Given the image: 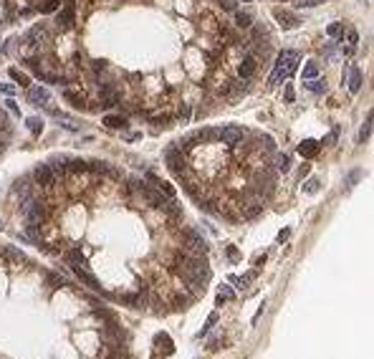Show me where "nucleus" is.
Here are the masks:
<instances>
[{"mask_svg": "<svg viewBox=\"0 0 374 359\" xmlns=\"http://www.w3.org/2000/svg\"><path fill=\"white\" fill-rule=\"evenodd\" d=\"M51 182L15 180L23 240L59 258L106 301L154 316L180 314L210 284L208 240L175 198L109 162L59 157Z\"/></svg>", "mask_w": 374, "mask_h": 359, "instance_id": "1", "label": "nucleus"}, {"mask_svg": "<svg viewBox=\"0 0 374 359\" xmlns=\"http://www.w3.org/2000/svg\"><path fill=\"white\" fill-rule=\"evenodd\" d=\"M0 359H137L119 314L0 245Z\"/></svg>", "mask_w": 374, "mask_h": 359, "instance_id": "2", "label": "nucleus"}, {"mask_svg": "<svg viewBox=\"0 0 374 359\" xmlns=\"http://www.w3.org/2000/svg\"><path fill=\"white\" fill-rule=\"evenodd\" d=\"M299 71V53L291 51V48H283L278 56H276V64H273V73L268 78V84H281V81H289L294 73Z\"/></svg>", "mask_w": 374, "mask_h": 359, "instance_id": "3", "label": "nucleus"}, {"mask_svg": "<svg viewBox=\"0 0 374 359\" xmlns=\"http://www.w3.org/2000/svg\"><path fill=\"white\" fill-rule=\"evenodd\" d=\"M213 132H215V140L223 144H235L248 134V129L240 124H223V127H215Z\"/></svg>", "mask_w": 374, "mask_h": 359, "instance_id": "4", "label": "nucleus"}, {"mask_svg": "<svg viewBox=\"0 0 374 359\" xmlns=\"http://www.w3.org/2000/svg\"><path fill=\"white\" fill-rule=\"evenodd\" d=\"M76 3L78 0H66L64 3V8L61 10H56V28L59 31H71L74 28V23H76Z\"/></svg>", "mask_w": 374, "mask_h": 359, "instance_id": "5", "label": "nucleus"}, {"mask_svg": "<svg viewBox=\"0 0 374 359\" xmlns=\"http://www.w3.org/2000/svg\"><path fill=\"white\" fill-rule=\"evenodd\" d=\"M25 101L33 104V106H48L51 91H48L46 86H41V84H31V86L25 89Z\"/></svg>", "mask_w": 374, "mask_h": 359, "instance_id": "6", "label": "nucleus"}, {"mask_svg": "<svg viewBox=\"0 0 374 359\" xmlns=\"http://www.w3.org/2000/svg\"><path fill=\"white\" fill-rule=\"evenodd\" d=\"M273 18H276V23L283 31H294V28H299V23H301L299 13H294L289 8H273Z\"/></svg>", "mask_w": 374, "mask_h": 359, "instance_id": "7", "label": "nucleus"}, {"mask_svg": "<svg viewBox=\"0 0 374 359\" xmlns=\"http://www.w3.org/2000/svg\"><path fill=\"white\" fill-rule=\"evenodd\" d=\"M61 96L66 99V101H71L76 109H83V112H89V94L78 86V89H71V86H64L61 89Z\"/></svg>", "mask_w": 374, "mask_h": 359, "instance_id": "8", "label": "nucleus"}, {"mask_svg": "<svg viewBox=\"0 0 374 359\" xmlns=\"http://www.w3.org/2000/svg\"><path fill=\"white\" fill-rule=\"evenodd\" d=\"M258 69V59L250 53V51H243V59L238 64V76L240 78H253V73Z\"/></svg>", "mask_w": 374, "mask_h": 359, "instance_id": "9", "label": "nucleus"}, {"mask_svg": "<svg viewBox=\"0 0 374 359\" xmlns=\"http://www.w3.org/2000/svg\"><path fill=\"white\" fill-rule=\"evenodd\" d=\"M347 84H349V91L352 94H359L362 86H364V73L357 64H349V73H347Z\"/></svg>", "mask_w": 374, "mask_h": 359, "instance_id": "10", "label": "nucleus"}, {"mask_svg": "<svg viewBox=\"0 0 374 359\" xmlns=\"http://www.w3.org/2000/svg\"><path fill=\"white\" fill-rule=\"evenodd\" d=\"M147 122L154 124V127L167 129V127H172V124H175V112H152L150 117H147Z\"/></svg>", "mask_w": 374, "mask_h": 359, "instance_id": "11", "label": "nucleus"}, {"mask_svg": "<svg viewBox=\"0 0 374 359\" xmlns=\"http://www.w3.org/2000/svg\"><path fill=\"white\" fill-rule=\"evenodd\" d=\"M101 124H106L109 129H127V127H129V117H122V114H104V117H101Z\"/></svg>", "mask_w": 374, "mask_h": 359, "instance_id": "12", "label": "nucleus"}, {"mask_svg": "<svg viewBox=\"0 0 374 359\" xmlns=\"http://www.w3.org/2000/svg\"><path fill=\"white\" fill-rule=\"evenodd\" d=\"M321 152V144L316 142V140H303L299 144V154L301 157H306V159H311V157H316Z\"/></svg>", "mask_w": 374, "mask_h": 359, "instance_id": "13", "label": "nucleus"}, {"mask_svg": "<svg viewBox=\"0 0 374 359\" xmlns=\"http://www.w3.org/2000/svg\"><path fill=\"white\" fill-rule=\"evenodd\" d=\"M8 76H10V81H13L15 86H23V89H28V86H31V76H28V73H23L20 69H15V66H10V69H8Z\"/></svg>", "mask_w": 374, "mask_h": 359, "instance_id": "14", "label": "nucleus"}, {"mask_svg": "<svg viewBox=\"0 0 374 359\" xmlns=\"http://www.w3.org/2000/svg\"><path fill=\"white\" fill-rule=\"evenodd\" d=\"M233 13H235V28L248 31V28L253 25V15H250L248 10H233Z\"/></svg>", "mask_w": 374, "mask_h": 359, "instance_id": "15", "label": "nucleus"}, {"mask_svg": "<svg viewBox=\"0 0 374 359\" xmlns=\"http://www.w3.org/2000/svg\"><path fill=\"white\" fill-rule=\"evenodd\" d=\"M303 86L311 91V94H316V96H321V94H326V78H308V81H303Z\"/></svg>", "mask_w": 374, "mask_h": 359, "instance_id": "16", "label": "nucleus"}, {"mask_svg": "<svg viewBox=\"0 0 374 359\" xmlns=\"http://www.w3.org/2000/svg\"><path fill=\"white\" fill-rule=\"evenodd\" d=\"M273 167H276L278 172H289V170H291V157H289L286 152H278V149H276V154H273Z\"/></svg>", "mask_w": 374, "mask_h": 359, "instance_id": "17", "label": "nucleus"}, {"mask_svg": "<svg viewBox=\"0 0 374 359\" xmlns=\"http://www.w3.org/2000/svg\"><path fill=\"white\" fill-rule=\"evenodd\" d=\"M61 3H64V0H43V3L36 5L33 10H38L41 15H51V13H56V10L61 8Z\"/></svg>", "mask_w": 374, "mask_h": 359, "instance_id": "18", "label": "nucleus"}, {"mask_svg": "<svg viewBox=\"0 0 374 359\" xmlns=\"http://www.w3.org/2000/svg\"><path fill=\"white\" fill-rule=\"evenodd\" d=\"M25 124H28V132H31L33 137H41V132H43V119H41V117H28Z\"/></svg>", "mask_w": 374, "mask_h": 359, "instance_id": "19", "label": "nucleus"}, {"mask_svg": "<svg viewBox=\"0 0 374 359\" xmlns=\"http://www.w3.org/2000/svg\"><path fill=\"white\" fill-rule=\"evenodd\" d=\"M336 51H339V43H336L334 38H329V41L324 43V48H321V56H324V61L334 59V56H336Z\"/></svg>", "mask_w": 374, "mask_h": 359, "instance_id": "20", "label": "nucleus"}, {"mask_svg": "<svg viewBox=\"0 0 374 359\" xmlns=\"http://www.w3.org/2000/svg\"><path fill=\"white\" fill-rule=\"evenodd\" d=\"M369 134H372V112L367 114V122L362 124V129H359V144H364L369 140Z\"/></svg>", "mask_w": 374, "mask_h": 359, "instance_id": "21", "label": "nucleus"}, {"mask_svg": "<svg viewBox=\"0 0 374 359\" xmlns=\"http://www.w3.org/2000/svg\"><path fill=\"white\" fill-rule=\"evenodd\" d=\"M218 319H220V314H218V311H213V314L208 316V321H205V326L200 329V334H197V337H200V339H203V337H208V332H210V329L218 324Z\"/></svg>", "mask_w": 374, "mask_h": 359, "instance_id": "22", "label": "nucleus"}, {"mask_svg": "<svg viewBox=\"0 0 374 359\" xmlns=\"http://www.w3.org/2000/svg\"><path fill=\"white\" fill-rule=\"evenodd\" d=\"M86 69H89V73H91V78H96L99 73H104L106 69H109V64H106V61H91Z\"/></svg>", "mask_w": 374, "mask_h": 359, "instance_id": "23", "label": "nucleus"}, {"mask_svg": "<svg viewBox=\"0 0 374 359\" xmlns=\"http://www.w3.org/2000/svg\"><path fill=\"white\" fill-rule=\"evenodd\" d=\"M316 76H319V64H313V61H311V64H306V66H303V73H301V78H303V81L316 78Z\"/></svg>", "mask_w": 374, "mask_h": 359, "instance_id": "24", "label": "nucleus"}, {"mask_svg": "<svg viewBox=\"0 0 374 359\" xmlns=\"http://www.w3.org/2000/svg\"><path fill=\"white\" fill-rule=\"evenodd\" d=\"M233 298H235V291H233L230 286H223L220 288V293H218V306H223L225 301H233Z\"/></svg>", "mask_w": 374, "mask_h": 359, "instance_id": "25", "label": "nucleus"}, {"mask_svg": "<svg viewBox=\"0 0 374 359\" xmlns=\"http://www.w3.org/2000/svg\"><path fill=\"white\" fill-rule=\"evenodd\" d=\"M319 187H321V182H319L316 177H311V180L303 185V192H306V195H316V192H319Z\"/></svg>", "mask_w": 374, "mask_h": 359, "instance_id": "26", "label": "nucleus"}, {"mask_svg": "<svg viewBox=\"0 0 374 359\" xmlns=\"http://www.w3.org/2000/svg\"><path fill=\"white\" fill-rule=\"evenodd\" d=\"M336 137H339V127H334V129H331V132H329V134H326V137H324L319 144H321V147H334Z\"/></svg>", "mask_w": 374, "mask_h": 359, "instance_id": "27", "label": "nucleus"}, {"mask_svg": "<svg viewBox=\"0 0 374 359\" xmlns=\"http://www.w3.org/2000/svg\"><path fill=\"white\" fill-rule=\"evenodd\" d=\"M341 31H344V23H329V25H326V36H329V38H336Z\"/></svg>", "mask_w": 374, "mask_h": 359, "instance_id": "28", "label": "nucleus"}, {"mask_svg": "<svg viewBox=\"0 0 374 359\" xmlns=\"http://www.w3.org/2000/svg\"><path fill=\"white\" fill-rule=\"evenodd\" d=\"M3 104H5V109H8L10 114H15V117H20V106H18V101H15L13 96H8V99H5Z\"/></svg>", "mask_w": 374, "mask_h": 359, "instance_id": "29", "label": "nucleus"}, {"mask_svg": "<svg viewBox=\"0 0 374 359\" xmlns=\"http://www.w3.org/2000/svg\"><path fill=\"white\" fill-rule=\"evenodd\" d=\"M0 91H3L5 96H15V91H18V89H15V84H13V81H5V84H0Z\"/></svg>", "mask_w": 374, "mask_h": 359, "instance_id": "30", "label": "nucleus"}, {"mask_svg": "<svg viewBox=\"0 0 374 359\" xmlns=\"http://www.w3.org/2000/svg\"><path fill=\"white\" fill-rule=\"evenodd\" d=\"M283 99H286L289 104H294V101H296V91H294V86H291V84H286V89H283Z\"/></svg>", "mask_w": 374, "mask_h": 359, "instance_id": "31", "label": "nucleus"}, {"mask_svg": "<svg viewBox=\"0 0 374 359\" xmlns=\"http://www.w3.org/2000/svg\"><path fill=\"white\" fill-rule=\"evenodd\" d=\"M225 253H227V258H230L233 263H235V261H240V253H238V248H235V245H227V248H225Z\"/></svg>", "mask_w": 374, "mask_h": 359, "instance_id": "32", "label": "nucleus"}, {"mask_svg": "<svg viewBox=\"0 0 374 359\" xmlns=\"http://www.w3.org/2000/svg\"><path fill=\"white\" fill-rule=\"evenodd\" d=\"M289 238H291V228H286V230H281V233H278V243H286Z\"/></svg>", "mask_w": 374, "mask_h": 359, "instance_id": "33", "label": "nucleus"}, {"mask_svg": "<svg viewBox=\"0 0 374 359\" xmlns=\"http://www.w3.org/2000/svg\"><path fill=\"white\" fill-rule=\"evenodd\" d=\"M142 134H124V140H129V142H134V140H139Z\"/></svg>", "mask_w": 374, "mask_h": 359, "instance_id": "34", "label": "nucleus"}, {"mask_svg": "<svg viewBox=\"0 0 374 359\" xmlns=\"http://www.w3.org/2000/svg\"><path fill=\"white\" fill-rule=\"evenodd\" d=\"M243 3H250V0H243Z\"/></svg>", "mask_w": 374, "mask_h": 359, "instance_id": "35", "label": "nucleus"}, {"mask_svg": "<svg viewBox=\"0 0 374 359\" xmlns=\"http://www.w3.org/2000/svg\"><path fill=\"white\" fill-rule=\"evenodd\" d=\"M0 228H3V225H0Z\"/></svg>", "mask_w": 374, "mask_h": 359, "instance_id": "36", "label": "nucleus"}]
</instances>
